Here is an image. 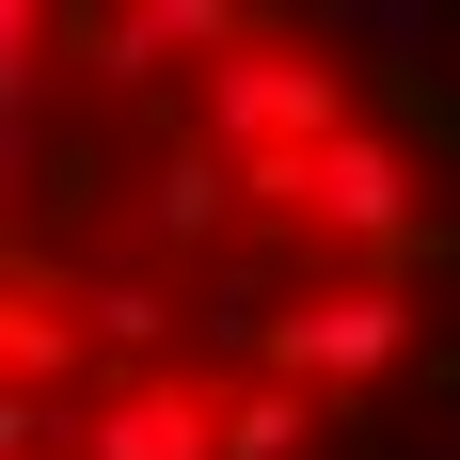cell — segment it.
I'll use <instances>...</instances> for the list:
<instances>
[{
	"mask_svg": "<svg viewBox=\"0 0 460 460\" xmlns=\"http://www.w3.org/2000/svg\"><path fill=\"white\" fill-rule=\"evenodd\" d=\"M413 286H381V270H333V286H302L270 318V381H302V397H349V381H397L413 366Z\"/></svg>",
	"mask_w": 460,
	"mask_h": 460,
	"instance_id": "cell-3",
	"label": "cell"
},
{
	"mask_svg": "<svg viewBox=\"0 0 460 460\" xmlns=\"http://www.w3.org/2000/svg\"><path fill=\"white\" fill-rule=\"evenodd\" d=\"M254 207H286V223L318 238V254H429L445 238V207H429V159L397 128H349V143H318V159H286V175H254Z\"/></svg>",
	"mask_w": 460,
	"mask_h": 460,
	"instance_id": "cell-1",
	"label": "cell"
},
{
	"mask_svg": "<svg viewBox=\"0 0 460 460\" xmlns=\"http://www.w3.org/2000/svg\"><path fill=\"white\" fill-rule=\"evenodd\" d=\"M80 460H223V397L207 381H111L80 413Z\"/></svg>",
	"mask_w": 460,
	"mask_h": 460,
	"instance_id": "cell-6",
	"label": "cell"
},
{
	"mask_svg": "<svg viewBox=\"0 0 460 460\" xmlns=\"http://www.w3.org/2000/svg\"><path fill=\"white\" fill-rule=\"evenodd\" d=\"M190 128L223 143L238 175H286V159H318V143H349L366 111H349V64H318V48L254 32V48H223V64L190 80Z\"/></svg>",
	"mask_w": 460,
	"mask_h": 460,
	"instance_id": "cell-2",
	"label": "cell"
},
{
	"mask_svg": "<svg viewBox=\"0 0 460 460\" xmlns=\"http://www.w3.org/2000/svg\"><path fill=\"white\" fill-rule=\"evenodd\" d=\"M223 460H318V397H302V381L223 397Z\"/></svg>",
	"mask_w": 460,
	"mask_h": 460,
	"instance_id": "cell-10",
	"label": "cell"
},
{
	"mask_svg": "<svg viewBox=\"0 0 460 460\" xmlns=\"http://www.w3.org/2000/svg\"><path fill=\"white\" fill-rule=\"evenodd\" d=\"M80 48H95V80H175V64H190V80H207V64H223V48H254V32H238V16H223V0H111V16H80Z\"/></svg>",
	"mask_w": 460,
	"mask_h": 460,
	"instance_id": "cell-5",
	"label": "cell"
},
{
	"mask_svg": "<svg viewBox=\"0 0 460 460\" xmlns=\"http://www.w3.org/2000/svg\"><path fill=\"white\" fill-rule=\"evenodd\" d=\"M318 48H381L397 64V48H445V16L429 0H318Z\"/></svg>",
	"mask_w": 460,
	"mask_h": 460,
	"instance_id": "cell-11",
	"label": "cell"
},
{
	"mask_svg": "<svg viewBox=\"0 0 460 460\" xmlns=\"http://www.w3.org/2000/svg\"><path fill=\"white\" fill-rule=\"evenodd\" d=\"M238 207H254V175H238L207 128H175V143H159V175H143V207H128V254H143V270H175V254H207V238L238 223Z\"/></svg>",
	"mask_w": 460,
	"mask_h": 460,
	"instance_id": "cell-4",
	"label": "cell"
},
{
	"mask_svg": "<svg viewBox=\"0 0 460 460\" xmlns=\"http://www.w3.org/2000/svg\"><path fill=\"white\" fill-rule=\"evenodd\" d=\"M0 175L48 190V0H0Z\"/></svg>",
	"mask_w": 460,
	"mask_h": 460,
	"instance_id": "cell-7",
	"label": "cell"
},
{
	"mask_svg": "<svg viewBox=\"0 0 460 460\" xmlns=\"http://www.w3.org/2000/svg\"><path fill=\"white\" fill-rule=\"evenodd\" d=\"M381 460H460V429H445V445H381Z\"/></svg>",
	"mask_w": 460,
	"mask_h": 460,
	"instance_id": "cell-13",
	"label": "cell"
},
{
	"mask_svg": "<svg viewBox=\"0 0 460 460\" xmlns=\"http://www.w3.org/2000/svg\"><path fill=\"white\" fill-rule=\"evenodd\" d=\"M64 302H80V333L111 349V366H143V381H159V349H175V318H190L159 270H95V286H64Z\"/></svg>",
	"mask_w": 460,
	"mask_h": 460,
	"instance_id": "cell-8",
	"label": "cell"
},
{
	"mask_svg": "<svg viewBox=\"0 0 460 460\" xmlns=\"http://www.w3.org/2000/svg\"><path fill=\"white\" fill-rule=\"evenodd\" d=\"M413 270H460V223H445V238H429V254H413Z\"/></svg>",
	"mask_w": 460,
	"mask_h": 460,
	"instance_id": "cell-12",
	"label": "cell"
},
{
	"mask_svg": "<svg viewBox=\"0 0 460 460\" xmlns=\"http://www.w3.org/2000/svg\"><path fill=\"white\" fill-rule=\"evenodd\" d=\"M80 302H48V286H16V302H0V381H16V397H48V381H80Z\"/></svg>",
	"mask_w": 460,
	"mask_h": 460,
	"instance_id": "cell-9",
	"label": "cell"
}]
</instances>
